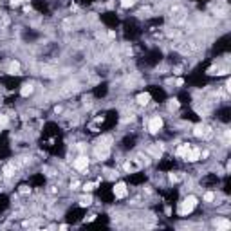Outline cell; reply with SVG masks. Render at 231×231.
<instances>
[{
    "mask_svg": "<svg viewBox=\"0 0 231 231\" xmlns=\"http://www.w3.org/2000/svg\"><path fill=\"white\" fill-rule=\"evenodd\" d=\"M197 206V199L195 197H186L183 202H181V208H179V213L181 215H188L193 211V208Z\"/></svg>",
    "mask_w": 231,
    "mask_h": 231,
    "instance_id": "1",
    "label": "cell"
},
{
    "mask_svg": "<svg viewBox=\"0 0 231 231\" xmlns=\"http://www.w3.org/2000/svg\"><path fill=\"white\" fill-rule=\"evenodd\" d=\"M193 134H195L197 137H206V139L213 136L211 128H210V126H206V125H197V126H195V130H193Z\"/></svg>",
    "mask_w": 231,
    "mask_h": 231,
    "instance_id": "2",
    "label": "cell"
},
{
    "mask_svg": "<svg viewBox=\"0 0 231 231\" xmlns=\"http://www.w3.org/2000/svg\"><path fill=\"white\" fill-rule=\"evenodd\" d=\"M161 126H163V119H161L159 116H154V117L150 119V123H148V130H150L152 134L159 132V130H161Z\"/></svg>",
    "mask_w": 231,
    "mask_h": 231,
    "instance_id": "3",
    "label": "cell"
},
{
    "mask_svg": "<svg viewBox=\"0 0 231 231\" xmlns=\"http://www.w3.org/2000/svg\"><path fill=\"white\" fill-rule=\"evenodd\" d=\"M114 195H116V199L126 197V184H125V183H117V184L114 186Z\"/></svg>",
    "mask_w": 231,
    "mask_h": 231,
    "instance_id": "4",
    "label": "cell"
},
{
    "mask_svg": "<svg viewBox=\"0 0 231 231\" xmlns=\"http://www.w3.org/2000/svg\"><path fill=\"white\" fill-rule=\"evenodd\" d=\"M199 157H201V150H199V148H190L184 159L190 161V163H195V161H199Z\"/></svg>",
    "mask_w": 231,
    "mask_h": 231,
    "instance_id": "5",
    "label": "cell"
},
{
    "mask_svg": "<svg viewBox=\"0 0 231 231\" xmlns=\"http://www.w3.org/2000/svg\"><path fill=\"white\" fill-rule=\"evenodd\" d=\"M87 166H89V159L85 157V155H81V157H78L76 161H74V168L76 170H87Z\"/></svg>",
    "mask_w": 231,
    "mask_h": 231,
    "instance_id": "6",
    "label": "cell"
},
{
    "mask_svg": "<svg viewBox=\"0 0 231 231\" xmlns=\"http://www.w3.org/2000/svg\"><path fill=\"white\" fill-rule=\"evenodd\" d=\"M33 90H34L33 83H25V85H22V90H20V94H22L23 98H27L29 94H33Z\"/></svg>",
    "mask_w": 231,
    "mask_h": 231,
    "instance_id": "7",
    "label": "cell"
},
{
    "mask_svg": "<svg viewBox=\"0 0 231 231\" xmlns=\"http://www.w3.org/2000/svg\"><path fill=\"white\" fill-rule=\"evenodd\" d=\"M192 146L188 145V143H184V145H181L179 148H177V155L179 157H186V154H188V150H190Z\"/></svg>",
    "mask_w": 231,
    "mask_h": 231,
    "instance_id": "8",
    "label": "cell"
},
{
    "mask_svg": "<svg viewBox=\"0 0 231 231\" xmlns=\"http://www.w3.org/2000/svg\"><path fill=\"white\" fill-rule=\"evenodd\" d=\"M18 70H20V63H18V61H11V63H9L7 72H9V74H20Z\"/></svg>",
    "mask_w": 231,
    "mask_h": 231,
    "instance_id": "9",
    "label": "cell"
},
{
    "mask_svg": "<svg viewBox=\"0 0 231 231\" xmlns=\"http://www.w3.org/2000/svg\"><path fill=\"white\" fill-rule=\"evenodd\" d=\"M148 101H150V94H148V92H141V94L137 96V103H139V105H146Z\"/></svg>",
    "mask_w": 231,
    "mask_h": 231,
    "instance_id": "10",
    "label": "cell"
},
{
    "mask_svg": "<svg viewBox=\"0 0 231 231\" xmlns=\"http://www.w3.org/2000/svg\"><path fill=\"white\" fill-rule=\"evenodd\" d=\"M215 226H217V229H229L231 222H229V220H217V222H215Z\"/></svg>",
    "mask_w": 231,
    "mask_h": 231,
    "instance_id": "11",
    "label": "cell"
},
{
    "mask_svg": "<svg viewBox=\"0 0 231 231\" xmlns=\"http://www.w3.org/2000/svg\"><path fill=\"white\" fill-rule=\"evenodd\" d=\"M13 173H14V168H13V164H7V166L4 168V175H5V177H13Z\"/></svg>",
    "mask_w": 231,
    "mask_h": 231,
    "instance_id": "12",
    "label": "cell"
},
{
    "mask_svg": "<svg viewBox=\"0 0 231 231\" xmlns=\"http://www.w3.org/2000/svg\"><path fill=\"white\" fill-rule=\"evenodd\" d=\"M80 204H81V206H90V204H92V199H90L89 195H87V197H81Z\"/></svg>",
    "mask_w": 231,
    "mask_h": 231,
    "instance_id": "13",
    "label": "cell"
},
{
    "mask_svg": "<svg viewBox=\"0 0 231 231\" xmlns=\"http://www.w3.org/2000/svg\"><path fill=\"white\" fill-rule=\"evenodd\" d=\"M121 5L126 9V7H132L134 5V0H121Z\"/></svg>",
    "mask_w": 231,
    "mask_h": 231,
    "instance_id": "14",
    "label": "cell"
},
{
    "mask_svg": "<svg viewBox=\"0 0 231 231\" xmlns=\"http://www.w3.org/2000/svg\"><path fill=\"white\" fill-rule=\"evenodd\" d=\"M94 186H96V184L87 183V184H83V190H85V192H92V190H94Z\"/></svg>",
    "mask_w": 231,
    "mask_h": 231,
    "instance_id": "15",
    "label": "cell"
},
{
    "mask_svg": "<svg viewBox=\"0 0 231 231\" xmlns=\"http://www.w3.org/2000/svg\"><path fill=\"white\" fill-rule=\"evenodd\" d=\"M213 199H215V195H213V193H211V192H208V193H206V195H204V201H206V202H211V201H213Z\"/></svg>",
    "mask_w": 231,
    "mask_h": 231,
    "instance_id": "16",
    "label": "cell"
},
{
    "mask_svg": "<svg viewBox=\"0 0 231 231\" xmlns=\"http://www.w3.org/2000/svg\"><path fill=\"white\" fill-rule=\"evenodd\" d=\"M179 107V99H170V108H177Z\"/></svg>",
    "mask_w": 231,
    "mask_h": 231,
    "instance_id": "17",
    "label": "cell"
},
{
    "mask_svg": "<svg viewBox=\"0 0 231 231\" xmlns=\"http://www.w3.org/2000/svg\"><path fill=\"white\" fill-rule=\"evenodd\" d=\"M5 125H7V116L0 114V126H5Z\"/></svg>",
    "mask_w": 231,
    "mask_h": 231,
    "instance_id": "18",
    "label": "cell"
},
{
    "mask_svg": "<svg viewBox=\"0 0 231 231\" xmlns=\"http://www.w3.org/2000/svg\"><path fill=\"white\" fill-rule=\"evenodd\" d=\"M170 181H172V183H177V181H179V175H175V173H170Z\"/></svg>",
    "mask_w": 231,
    "mask_h": 231,
    "instance_id": "19",
    "label": "cell"
},
{
    "mask_svg": "<svg viewBox=\"0 0 231 231\" xmlns=\"http://www.w3.org/2000/svg\"><path fill=\"white\" fill-rule=\"evenodd\" d=\"M78 186H80V183H78V181H74V183H72V184H70V188H72V190H76V188H78Z\"/></svg>",
    "mask_w": 231,
    "mask_h": 231,
    "instance_id": "20",
    "label": "cell"
},
{
    "mask_svg": "<svg viewBox=\"0 0 231 231\" xmlns=\"http://www.w3.org/2000/svg\"><path fill=\"white\" fill-rule=\"evenodd\" d=\"M94 219H96V215H90V217H89V219H85V222H92V220H94Z\"/></svg>",
    "mask_w": 231,
    "mask_h": 231,
    "instance_id": "21",
    "label": "cell"
},
{
    "mask_svg": "<svg viewBox=\"0 0 231 231\" xmlns=\"http://www.w3.org/2000/svg\"><path fill=\"white\" fill-rule=\"evenodd\" d=\"M20 2H23V0H11V5H18Z\"/></svg>",
    "mask_w": 231,
    "mask_h": 231,
    "instance_id": "22",
    "label": "cell"
},
{
    "mask_svg": "<svg viewBox=\"0 0 231 231\" xmlns=\"http://www.w3.org/2000/svg\"><path fill=\"white\" fill-rule=\"evenodd\" d=\"M20 192H22V193H27V192H29V188H27V186H22V190H20Z\"/></svg>",
    "mask_w": 231,
    "mask_h": 231,
    "instance_id": "23",
    "label": "cell"
}]
</instances>
